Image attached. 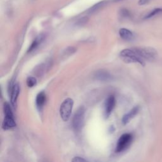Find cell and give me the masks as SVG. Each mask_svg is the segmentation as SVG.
Returning a JSON list of instances; mask_svg holds the SVG:
<instances>
[{"mask_svg": "<svg viewBox=\"0 0 162 162\" xmlns=\"http://www.w3.org/2000/svg\"><path fill=\"white\" fill-rule=\"evenodd\" d=\"M120 56L126 63H137L142 66H144L146 64V61L141 57L135 48L123 49L120 52Z\"/></svg>", "mask_w": 162, "mask_h": 162, "instance_id": "1", "label": "cell"}, {"mask_svg": "<svg viewBox=\"0 0 162 162\" xmlns=\"http://www.w3.org/2000/svg\"><path fill=\"white\" fill-rule=\"evenodd\" d=\"M4 113L5 118L3 120V122L2 124V128L5 131L9 130V129L15 127L17 124L15 120L14 119L13 114L12 113V110L10 107V105L7 102L5 103L4 104Z\"/></svg>", "mask_w": 162, "mask_h": 162, "instance_id": "2", "label": "cell"}, {"mask_svg": "<svg viewBox=\"0 0 162 162\" xmlns=\"http://www.w3.org/2000/svg\"><path fill=\"white\" fill-rule=\"evenodd\" d=\"M85 119V109L83 107H81L76 111L72 120L73 128L75 132L82 131L84 125Z\"/></svg>", "mask_w": 162, "mask_h": 162, "instance_id": "3", "label": "cell"}, {"mask_svg": "<svg viewBox=\"0 0 162 162\" xmlns=\"http://www.w3.org/2000/svg\"><path fill=\"white\" fill-rule=\"evenodd\" d=\"M73 106V100L71 98H67L61 103L60 108V114L61 119L65 122L69 120L71 115Z\"/></svg>", "mask_w": 162, "mask_h": 162, "instance_id": "4", "label": "cell"}, {"mask_svg": "<svg viewBox=\"0 0 162 162\" xmlns=\"http://www.w3.org/2000/svg\"><path fill=\"white\" fill-rule=\"evenodd\" d=\"M132 140H133V136L131 134L126 133L122 135L116 146L115 152L116 153H122L127 149L131 144Z\"/></svg>", "mask_w": 162, "mask_h": 162, "instance_id": "5", "label": "cell"}, {"mask_svg": "<svg viewBox=\"0 0 162 162\" xmlns=\"http://www.w3.org/2000/svg\"><path fill=\"white\" fill-rule=\"evenodd\" d=\"M141 57L146 61H152L155 60L158 57L157 49L151 47L145 48H135Z\"/></svg>", "mask_w": 162, "mask_h": 162, "instance_id": "6", "label": "cell"}, {"mask_svg": "<svg viewBox=\"0 0 162 162\" xmlns=\"http://www.w3.org/2000/svg\"><path fill=\"white\" fill-rule=\"evenodd\" d=\"M116 100L113 96H110L108 98L106 99L105 103V110H104V115L106 119H107L111 113H112L113 109L115 107Z\"/></svg>", "mask_w": 162, "mask_h": 162, "instance_id": "7", "label": "cell"}, {"mask_svg": "<svg viewBox=\"0 0 162 162\" xmlns=\"http://www.w3.org/2000/svg\"><path fill=\"white\" fill-rule=\"evenodd\" d=\"M10 91H11V95H10L11 103L14 108H15L17 106V99H18V97L20 93L19 85L18 84H14L12 87H11Z\"/></svg>", "mask_w": 162, "mask_h": 162, "instance_id": "8", "label": "cell"}, {"mask_svg": "<svg viewBox=\"0 0 162 162\" xmlns=\"http://www.w3.org/2000/svg\"><path fill=\"white\" fill-rule=\"evenodd\" d=\"M139 109L140 108L139 106H136V107H135L132 108L129 113L125 114V115H123L122 120L123 124V125L127 124V123L131 121V120L133 119V118L138 113H139Z\"/></svg>", "mask_w": 162, "mask_h": 162, "instance_id": "9", "label": "cell"}, {"mask_svg": "<svg viewBox=\"0 0 162 162\" xmlns=\"http://www.w3.org/2000/svg\"><path fill=\"white\" fill-rule=\"evenodd\" d=\"M95 78L100 81H110L113 80V76L106 70H98L95 73Z\"/></svg>", "mask_w": 162, "mask_h": 162, "instance_id": "10", "label": "cell"}, {"mask_svg": "<svg viewBox=\"0 0 162 162\" xmlns=\"http://www.w3.org/2000/svg\"><path fill=\"white\" fill-rule=\"evenodd\" d=\"M119 35L121 37L122 39L127 41H131L134 40L135 37L133 32L125 28H122L120 29Z\"/></svg>", "mask_w": 162, "mask_h": 162, "instance_id": "11", "label": "cell"}, {"mask_svg": "<svg viewBox=\"0 0 162 162\" xmlns=\"http://www.w3.org/2000/svg\"><path fill=\"white\" fill-rule=\"evenodd\" d=\"M46 102V95L44 92H41L37 95L36 103L38 110L41 111L43 108Z\"/></svg>", "mask_w": 162, "mask_h": 162, "instance_id": "12", "label": "cell"}, {"mask_svg": "<svg viewBox=\"0 0 162 162\" xmlns=\"http://www.w3.org/2000/svg\"><path fill=\"white\" fill-rule=\"evenodd\" d=\"M43 41V37L42 36H40L38 37H37L36 39H35L33 43H32V45L29 47V48L28 49V52H32L34 50L36 49L38 46H39L40 44L41 43V42Z\"/></svg>", "mask_w": 162, "mask_h": 162, "instance_id": "13", "label": "cell"}, {"mask_svg": "<svg viewBox=\"0 0 162 162\" xmlns=\"http://www.w3.org/2000/svg\"><path fill=\"white\" fill-rule=\"evenodd\" d=\"M105 4V1H100L98 3H96L94 6H93L92 7H91L89 10H88V13H93L96 12L98 10H99L100 8H101Z\"/></svg>", "mask_w": 162, "mask_h": 162, "instance_id": "14", "label": "cell"}, {"mask_svg": "<svg viewBox=\"0 0 162 162\" xmlns=\"http://www.w3.org/2000/svg\"><path fill=\"white\" fill-rule=\"evenodd\" d=\"M162 13V8H155V9L151 11V12L149 13L145 17V19H151L152 17H155L157 15Z\"/></svg>", "mask_w": 162, "mask_h": 162, "instance_id": "15", "label": "cell"}, {"mask_svg": "<svg viewBox=\"0 0 162 162\" xmlns=\"http://www.w3.org/2000/svg\"><path fill=\"white\" fill-rule=\"evenodd\" d=\"M37 84V80L33 77H29L27 79V85L29 87H32Z\"/></svg>", "mask_w": 162, "mask_h": 162, "instance_id": "16", "label": "cell"}, {"mask_svg": "<svg viewBox=\"0 0 162 162\" xmlns=\"http://www.w3.org/2000/svg\"><path fill=\"white\" fill-rule=\"evenodd\" d=\"M88 21H89V18L87 17H83L77 20V22H76V25L81 27V26H83L86 24Z\"/></svg>", "mask_w": 162, "mask_h": 162, "instance_id": "17", "label": "cell"}, {"mask_svg": "<svg viewBox=\"0 0 162 162\" xmlns=\"http://www.w3.org/2000/svg\"><path fill=\"white\" fill-rule=\"evenodd\" d=\"M73 162H81V161H86L87 160L86 159H84L83 158L79 157H76L72 159V160Z\"/></svg>", "mask_w": 162, "mask_h": 162, "instance_id": "18", "label": "cell"}, {"mask_svg": "<svg viewBox=\"0 0 162 162\" xmlns=\"http://www.w3.org/2000/svg\"><path fill=\"white\" fill-rule=\"evenodd\" d=\"M150 1H151V0H139V1H138V4H139V5H144L148 3Z\"/></svg>", "mask_w": 162, "mask_h": 162, "instance_id": "19", "label": "cell"}, {"mask_svg": "<svg viewBox=\"0 0 162 162\" xmlns=\"http://www.w3.org/2000/svg\"><path fill=\"white\" fill-rule=\"evenodd\" d=\"M115 1H120V0H114Z\"/></svg>", "mask_w": 162, "mask_h": 162, "instance_id": "20", "label": "cell"}]
</instances>
